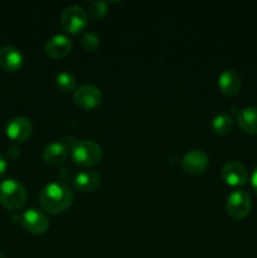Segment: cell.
<instances>
[{
	"label": "cell",
	"mask_w": 257,
	"mask_h": 258,
	"mask_svg": "<svg viewBox=\"0 0 257 258\" xmlns=\"http://www.w3.org/2000/svg\"><path fill=\"white\" fill-rule=\"evenodd\" d=\"M252 208L251 196L247 190L237 189L232 191L226 201V211L228 216L233 219H243L248 216Z\"/></svg>",
	"instance_id": "obj_4"
},
{
	"label": "cell",
	"mask_w": 257,
	"mask_h": 258,
	"mask_svg": "<svg viewBox=\"0 0 257 258\" xmlns=\"http://www.w3.org/2000/svg\"><path fill=\"white\" fill-rule=\"evenodd\" d=\"M237 122L239 127L248 134H257V107L246 106L237 112Z\"/></svg>",
	"instance_id": "obj_16"
},
{
	"label": "cell",
	"mask_w": 257,
	"mask_h": 258,
	"mask_svg": "<svg viewBox=\"0 0 257 258\" xmlns=\"http://www.w3.org/2000/svg\"><path fill=\"white\" fill-rule=\"evenodd\" d=\"M88 15L82 7L70 5L60 14V27L68 33H80L87 25Z\"/></svg>",
	"instance_id": "obj_5"
},
{
	"label": "cell",
	"mask_w": 257,
	"mask_h": 258,
	"mask_svg": "<svg viewBox=\"0 0 257 258\" xmlns=\"http://www.w3.org/2000/svg\"><path fill=\"white\" fill-rule=\"evenodd\" d=\"M88 12L93 19H102L107 13V4L105 2H101V0H96L90 4Z\"/></svg>",
	"instance_id": "obj_20"
},
{
	"label": "cell",
	"mask_w": 257,
	"mask_h": 258,
	"mask_svg": "<svg viewBox=\"0 0 257 258\" xmlns=\"http://www.w3.org/2000/svg\"><path fill=\"white\" fill-rule=\"evenodd\" d=\"M101 183V176L95 170H83L78 173L75 178V188L82 193L93 191L98 188Z\"/></svg>",
	"instance_id": "obj_15"
},
{
	"label": "cell",
	"mask_w": 257,
	"mask_h": 258,
	"mask_svg": "<svg viewBox=\"0 0 257 258\" xmlns=\"http://www.w3.org/2000/svg\"><path fill=\"white\" fill-rule=\"evenodd\" d=\"M81 45L87 52H95L100 47V38L92 32H86L81 37Z\"/></svg>",
	"instance_id": "obj_19"
},
{
	"label": "cell",
	"mask_w": 257,
	"mask_h": 258,
	"mask_svg": "<svg viewBox=\"0 0 257 258\" xmlns=\"http://www.w3.org/2000/svg\"><path fill=\"white\" fill-rule=\"evenodd\" d=\"M7 168H8L7 159H5V156L0 153V175H3V174L7 171Z\"/></svg>",
	"instance_id": "obj_21"
},
{
	"label": "cell",
	"mask_w": 257,
	"mask_h": 258,
	"mask_svg": "<svg viewBox=\"0 0 257 258\" xmlns=\"http://www.w3.org/2000/svg\"><path fill=\"white\" fill-rule=\"evenodd\" d=\"M23 54L18 48L7 45L0 49V66L8 72H15L23 66Z\"/></svg>",
	"instance_id": "obj_13"
},
{
	"label": "cell",
	"mask_w": 257,
	"mask_h": 258,
	"mask_svg": "<svg viewBox=\"0 0 257 258\" xmlns=\"http://www.w3.org/2000/svg\"><path fill=\"white\" fill-rule=\"evenodd\" d=\"M212 128L218 135H227L233 128V118L228 113L217 115L212 121Z\"/></svg>",
	"instance_id": "obj_17"
},
{
	"label": "cell",
	"mask_w": 257,
	"mask_h": 258,
	"mask_svg": "<svg viewBox=\"0 0 257 258\" xmlns=\"http://www.w3.org/2000/svg\"><path fill=\"white\" fill-rule=\"evenodd\" d=\"M222 178L228 185L231 186H241L244 185L248 178L247 169L241 161L231 160L227 161L222 166Z\"/></svg>",
	"instance_id": "obj_9"
},
{
	"label": "cell",
	"mask_w": 257,
	"mask_h": 258,
	"mask_svg": "<svg viewBox=\"0 0 257 258\" xmlns=\"http://www.w3.org/2000/svg\"><path fill=\"white\" fill-rule=\"evenodd\" d=\"M72 49V42L63 34H55L47 40L44 50L49 57L63 58Z\"/></svg>",
	"instance_id": "obj_11"
},
{
	"label": "cell",
	"mask_w": 257,
	"mask_h": 258,
	"mask_svg": "<svg viewBox=\"0 0 257 258\" xmlns=\"http://www.w3.org/2000/svg\"><path fill=\"white\" fill-rule=\"evenodd\" d=\"M102 158V149L92 140H82L72 149V160L81 168H90L100 163Z\"/></svg>",
	"instance_id": "obj_3"
},
{
	"label": "cell",
	"mask_w": 257,
	"mask_h": 258,
	"mask_svg": "<svg viewBox=\"0 0 257 258\" xmlns=\"http://www.w3.org/2000/svg\"><path fill=\"white\" fill-rule=\"evenodd\" d=\"M73 202V191L62 181L47 184L39 193V203L44 211L52 214L62 213Z\"/></svg>",
	"instance_id": "obj_1"
},
{
	"label": "cell",
	"mask_w": 257,
	"mask_h": 258,
	"mask_svg": "<svg viewBox=\"0 0 257 258\" xmlns=\"http://www.w3.org/2000/svg\"><path fill=\"white\" fill-rule=\"evenodd\" d=\"M0 258H5V257H4V254H3L2 252H0Z\"/></svg>",
	"instance_id": "obj_23"
},
{
	"label": "cell",
	"mask_w": 257,
	"mask_h": 258,
	"mask_svg": "<svg viewBox=\"0 0 257 258\" xmlns=\"http://www.w3.org/2000/svg\"><path fill=\"white\" fill-rule=\"evenodd\" d=\"M27 202V190L20 181L5 179L0 183V204L9 211H18Z\"/></svg>",
	"instance_id": "obj_2"
},
{
	"label": "cell",
	"mask_w": 257,
	"mask_h": 258,
	"mask_svg": "<svg viewBox=\"0 0 257 258\" xmlns=\"http://www.w3.org/2000/svg\"><path fill=\"white\" fill-rule=\"evenodd\" d=\"M208 156L203 150H190L184 155L181 160V169L190 176L201 175L208 168Z\"/></svg>",
	"instance_id": "obj_7"
},
{
	"label": "cell",
	"mask_w": 257,
	"mask_h": 258,
	"mask_svg": "<svg viewBox=\"0 0 257 258\" xmlns=\"http://www.w3.org/2000/svg\"><path fill=\"white\" fill-rule=\"evenodd\" d=\"M67 155V148L62 143H58V141H53V143L48 144L44 148V151H43V159H44L48 165L52 166H57L65 163Z\"/></svg>",
	"instance_id": "obj_14"
},
{
	"label": "cell",
	"mask_w": 257,
	"mask_h": 258,
	"mask_svg": "<svg viewBox=\"0 0 257 258\" xmlns=\"http://www.w3.org/2000/svg\"><path fill=\"white\" fill-rule=\"evenodd\" d=\"M55 85L63 92L76 91V78L70 72H60L55 76Z\"/></svg>",
	"instance_id": "obj_18"
},
{
	"label": "cell",
	"mask_w": 257,
	"mask_h": 258,
	"mask_svg": "<svg viewBox=\"0 0 257 258\" xmlns=\"http://www.w3.org/2000/svg\"><path fill=\"white\" fill-rule=\"evenodd\" d=\"M33 126L29 118L24 116H15L7 125V135L15 143H23L32 135Z\"/></svg>",
	"instance_id": "obj_10"
},
{
	"label": "cell",
	"mask_w": 257,
	"mask_h": 258,
	"mask_svg": "<svg viewBox=\"0 0 257 258\" xmlns=\"http://www.w3.org/2000/svg\"><path fill=\"white\" fill-rule=\"evenodd\" d=\"M218 86L222 92L228 97L237 95L241 88V76L236 70H224L218 77Z\"/></svg>",
	"instance_id": "obj_12"
},
{
	"label": "cell",
	"mask_w": 257,
	"mask_h": 258,
	"mask_svg": "<svg viewBox=\"0 0 257 258\" xmlns=\"http://www.w3.org/2000/svg\"><path fill=\"white\" fill-rule=\"evenodd\" d=\"M20 223L25 231L33 234H42L49 228V219L38 209H27L20 217Z\"/></svg>",
	"instance_id": "obj_8"
},
{
	"label": "cell",
	"mask_w": 257,
	"mask_h": 258,
	"mask_svg": "<svg viewBox=\"0 0 257 258\" xmlns=\"http://www.w3.org/2000/svg\"><path fill=\"white\" fill-rule=\"evenodd\" d=\"M251 184H252V188H253L254 193L257 194V166L254 168L253 173H252V176H251Z\"/></svg>",
	"instance_id": "obj_22"
},
{
	"label": "cell",
	"mask_w": 257,
	"mask_h": 258,
	"mask_svg": "<svg viewBox=\"0 0 257 258\" xmlns=\"http://www.w3.org/2000/svg\"><path fill=\"white\" fill-rule=\"evenodd\" d=\"M102 92L93 85H82L76 88L73 100L78 107L83 110H92L102 102Z\"/></svg>",
	"instance_id": "obj_6"
}]
</instances>
